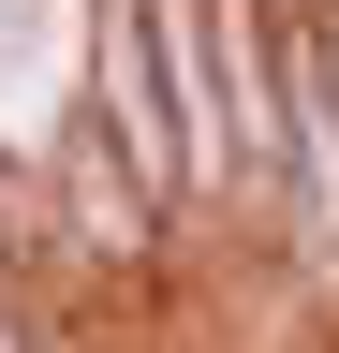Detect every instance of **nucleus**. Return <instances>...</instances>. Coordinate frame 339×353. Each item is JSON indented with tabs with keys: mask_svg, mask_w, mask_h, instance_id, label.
Instances as JSON below:
<instances>
[{
	"mask_svg": "<svg viewBox=\"0 0 339 353\" xmlns=\"http://www.w3.org/2000/svg\"><path fill=\"white\" fill-rule=\"evenodd\" d=\"M30 236H45V192H30V176L0 162V294H15V265H30Z\"/></svg>",
	"mask_w": 339,
	"mask_h": 353,
	"instance_id": "nucleus-3",
	"label": "nucleus"
},
{
	"mask_svg": "<svg viewBox=\"0 0 339 353\" xmlns=\"http://www.w3.org/2000/svg\"><path fill=\"white\" fill-rule=\"evenodd\" d=\"M59 236L89 250V265H133L162 236V192L133 176V148H118L104 118H74V148H59Z\"/></svg>",
	"mask_w": 339,
	"mask_h": 353,
	"instance_id": "nucleus-2",
	"label": "nucleus"
},
{
	"mask_svg": "<svg viewBox=\"0 0 339 353\" xmlns=\"http://www.w3.org/2000/svg\"><path fill=\"white\" fill-rule=\"evenodd\" d=\"M89 118L133 148V176H148L162 206H206L192 132H177V74H162V15H148V0H89Z\"/></svg>",
	"mask_w": 339,
	"mask_h": 353,
	"instance_id": "nucleus-1",
	"label": "nucleus"
}]
</instances>
